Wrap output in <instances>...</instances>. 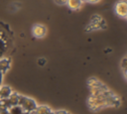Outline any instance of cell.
Returning <instances> with one entry per match:
<instances>
[{"label":"cell","instance_id":"obj_1","mask_svg":"<svg viewBox=\"0 0 127 114\" xmlns=\"http://www.w3.org/2000/svg\"><path fill=\"white\" fill-rule=\"evenodd\" d=\"M87 86L90 91L87 99V106L91 111H99L106 107L120 106V98L97 78H88Z\"/></svg>","mask_w":127,"mask_h":114},{"label":"cell","instance_id":"obj_2","mask_svg":"<svg viewBox=\"0 0 127 114\" xmlns=\"http://www.w3.org/2000/svg\"><path fill=\"white\" fill-rule=\"evenodd\" d=\"M12 43V33L9 27L0 22V58L5 57Z\"/></svg>","mask_w":127,"mask_h":114},{"label":"cell","instance_id":"obj_3","mask_svg":"<svg viewBox=\"0 0 127 114\" xmlns=\"http://www.w3.org/2000/svg\"><path fill=\"white\" fill-rule=\"evenodd\" d=\"M18 105H20L24 111H28V112H33L36 109V107L38 106L37 102L33 98H30V97H27L24 95H20Z\"/></svg>","mask_w":127,"mask_h":114},{"label":"cell","instance_id":"obj_4","mask_svg":"<svg viewBox=\"0 0 127 114\" xmlns=\"http://www.w3.org/2000/svg\"><path fill=\"white\" fill-rule=\"evenodd\" d=\"M114 11L120 18H126L127 16V2L125 0H120L115 4Z\"/></svg>","mask_w":127,"mask_h":114},{"label":"cell","instance_id":"obj_5","mask_svg":"<svg viewBox=\"0 0 127 114\" xmlns=\"http://www.w3.org/2000/svg\"><path fill=\"white\" fill-rule=\"evenodd\" d=\"M32 34H33V36L35 38L42 39L47 34V28L42 24H36L32 28Z\"/></svg>","mask_w":127,"mask_h":114},{"label":"cell","instance_id":"obj_6","mask_svg":"<svg viewBox=\"0 0 127 114\" xmlns=\"http://www.w3.org/2000/svg\"><path fill=\"white\" fill-rule=\"evenodd\" d=\"M11 66V58L8 57H3L0 58V71L5 74Z\"/></svg>","mask_w":127,"mask_h":114},{"label":"cell","instance_id":"obj_7","mask_svg":"<svg viewBox=\"0 0 127 114\" xmlns=\"http://www.w3.org/2000/svg\"><path fill=\"white\" fill-rule=\"evenodd\" d=\"M13 92L12 88L8 85H0V98H8Z\"/></svg>","mask_w":127,"mask_h":114},{"label":"cell","instance_id":"obj_8","mask_svg":"<svg viewBox=\"0 0 127 114\" xmlns=\"http://www.w3.org/2000/svg\"><path fill=\"white\" fill-rule=\"evenodd\" d=\"M20 95H21V94H19V93H17V92H14V91L10 94V96L7 98V99H8V102H9V104H10V107L13 106V105H18L19 99H20Z\"/></svg>","mask_w":127,"mask_h":114},{"label":"cell","instance_id":"obj_9","mask_svg":"<svg viewBox=\"0 0 127 114\" xmlns=\"http://www.w3.org/2000/svg\"><path fill=\"white\" fill-rule=\"evenodd\" d=\"M52 109L47 105H38L36 109L32 112V114H49Z\"/></svg>","mask_w":127,"mask_h":114},{"label":"cell","instance_id":"obj_10","mask_svg":"<svg viewBox=\"0 0 127 114\" xmlns=\"http://www.w3.org/2000/svg\"><path fill=\"white\" fill-rule=\"evenodd\" d=\"M82 2L83 1H81V0H67L66 1V5L71 10H77V9H79L81 7Z\"/></svg>","mask_w":127,"mask_h":114},{"label":"cell","instance_id":"obj_11","mask_svg":"<svg viewBox=\"0 0 127 114\" xmlns=\"http://www.w3.org/2000/svg\"><path fill=\"white\" fill-rule=\"evenodd\" d=\"M24 110L21 108L20 105H13L11 107L8 108V112L9 114H22Z\"/></svg>","mask_w":127,"mask_h":114},{"label":"cell","instance_id":"obj_12","mask_svg":"<svg viewBox=\"0 0 127 114\" xmlns=\"http://www.w3.org/2000/svg\"><path fill=\"white\" fill-rule=\"evenodd\" d=\"M120 66H121V69L123 71V74H124V77H126V57H124L121 60V63H120Z\"/></svg>","mask_w":127,"mask_h":114},{"label":"cell","instance_id":"obj_13","mask_svg":"<svg viewBox=\"0 0 127 114\" xmlns=\"http://www.w3.org/2000/svg\"><path fill=\"white\" fill-rule=\"evenodd\" d=\"M66 1L67 0H55V2L59 5H64V4H66Z\"/></svg>","mask_w":127,"mask_h":114},{"label":"cell","instance_id":"obj_14","mask_svg":"<svg viewBox=\"0 0 127 114\" xmlns=\"http://www.w3.org/2000/svg\"><path fill=\"white\" fill-rule=\"evenodd\" d=\"M55 113L56 114H69L66 110H57V111H55Z\"/></svg>","mask_w":127,"mask_h":114},{"label":"cell","instance_id":"obj_15","mask_svg":"<svg viewBox=\"0 0 127 114\" xmlns=\"http://www.w3.org/2000/svg\"><path fill=\"white\" fill-rule=\"evenodd\" d=\"M0 114H9L8 109H6V108H2V109H0Z\"/></svg>","mask_w":127,"mask_h":114},{"label":"cell","instance_id":"obj_16","mask_svg":"<svg viewBox=\"0 0 127 114\" xmlns=\"http://www.w3.org/2000/svg\"><path fill=\"white\" fill-rule=\"evenodd\" d=\"M84 1H86L88 3H91V4H95V3H98L100 0H84Z\"/></svg>","mask_w":127,"mask_h":114},{"label":"cell","instance_id":"obj_17","mask_svg":"<svg viewBox=\"0 0 127 114\" xmlns=\"http://www.w3.org/2000/svg\"><path fill=\"white\" fill-rule=\"evenodd\" d=\"M38 62H39L41 65H44V64H45V62H46V60H45L44 58H41V59H39V60H38Z\"/></svg>","mask_w":127,"mask_h":114},{"label":"cell","instance_id":"obj_18","mask_svg":"<svg viewBox=\"0 0 127 114\" xmlns=\"http://www.w3.org/2000/svg\"><path fill=\"white\" fill-rule=\"evenodd\" d=\"M3 76H4V74L0 71V85L2 84V80H3Z\"/></svg>","mask_w":127,"mask_h":114},{"label":"cell","instance_id":"obj_19","mask_svg":"<svg viewBox=\"0 0 127 114\" xmlns=\"http://www.w3.org/2000/svg\"><path fill=\"white\" fill-rule=\"evenodd\" d=\"M22 114H32V112H28V111H23Z\"/></svg>","mask_w":127,"mask_h":114},{"label":"cell","instance_id":"obj_20","mask_svg":"<svg viewBox=\"0 0 127 114\" xmlns=\"http://www.w3.org/2000/svg\"><path fill=\"white\" fill-rule=\"evenodd\" d=\"M49 114H56V113H55V111H54V110H51V111L49 112Z\"/></svg>","mask_w":127,"mask_h":114},{"label":"cell","instance_id":"obj_21","mask_svg":"<svg viewBox=\"0 0 127 114\" xmlns=\"http://www.w3.org/2000/svg\"><path fill=\"white\" fill-rule=\"evenodd\" d=\"M81 1H84V0H81Z\"/></svg>","mask_w":127,"mask_h":114}]
</instances>
